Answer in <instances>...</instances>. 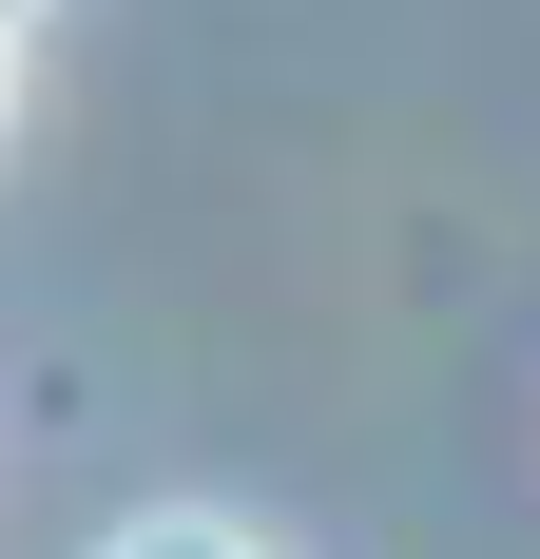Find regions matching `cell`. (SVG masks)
<instances>
[{"label":"cell","instance_id":"1","mask_svg":"<svg viewBox=\"0 0 540 559\" xmlns=\"http://www.w3.org/2000/svg\"><path fill=\"white\" fill-rule=\"evenodd\" d=\"M97 559H251V540H232V521H193V502H174V521H116Z\"/></svg>","mask_w":540,"mask_h":559},{"label":"cell","instance_id":"2","mask_svg":"<svg viewBox=\"0 0 540 559\" xmlns=\"http://www.w3.org/2000/svg\"><path fill=\"white\" fill-rule=\"evenodd\" d=\"M20 39H39V0H0V116H20Z\"/></svg>","mask_w":540,"mask_h":559}]
</instances>
